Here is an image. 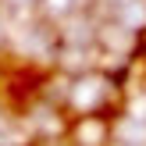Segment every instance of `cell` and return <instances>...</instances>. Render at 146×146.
<instances>
[]
</instances>
